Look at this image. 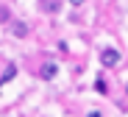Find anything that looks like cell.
Segmentation results:
<instances>
[{"instance_id": "obj_1", "label": "cell", "mask_w": 128, "mask_h": 117, "mask_svg": "<svg viewBox=\"0 0 128 117\" xmlns=\"http://www.w3.org/2000/svg\"><path fill=\"white\" fill-rule=\"evenodd\" d=\"M100 61H103V67H117L120 64V50L117 48H106L100 53Z\"/></svg>"}, {"instance_id": "obj_2", "label": "cell", "mask_w": 128, "mask_h": 117, "mask_svg": "<svg viewBox=\"0 0 128 117\" xmlns=\"http://www.w3.org/2000/svg\"><path fill=\"white\" fill-rule=\"evenodd\" d=\"M42 78H56V64L53 61H48V64H42Z\"/></svg>"}, {"instance_id": "obj_3", "label": "cell", "mask_w": 128, "mask_h": 117, "mask_svg": "<svg viewBox=\"0 0 128 117\" xmlns=\"http://www.w3.org/2000/svg\"><path fill=\"white\" fill-rule=\"evenodd\" d=\"M11 34L14 36H25L28 34V25H25V22H11Z\"/></svg>"}, {"instance_id": "obj_4", "label": "cell", "mask_w": 128, "mask_h": 117, "mask_svg": "<svg viewBox=\"0 0 128 117\" xmlns=\"http://www.w3.org/2000/svg\"><path fill=\"white\" fill-rule=\"evenodd\" d=\"M14 75H17V67H14V64H8V67H6V73L0 75V84H8Z\"/></svg>"}, {"instance_id": "obj_5", "label": "cell", "mask_w": 128, "mask_h": 117, "mask_svg": "<svg viewBox=\"0 0 128 117\" xmlns=\"http://www.w3.org/2000/svg\"><path fill=\"white\" fill-rule=\"evenodd\" d=\"M8 17H11L8 9H0V22H8Z\"/></svg>"}, {"instance_id": "obj_6", "label": "cell", "mask_w": 128, "mask_h": 117, "mask_svg": "<svg viewBox=\"0 0 128 117\" xmlns=\"http://www.w3.org/2000/svg\"><path fill=\"white\" fill-rule=\"evenodd\" d=\"M70 3H72V6H81V3H84V0H70Z\"/></svg>"}, {"instance_id": "obj_7", "label": "cell", "mask_w": 128, "mask_h": 117, "mask_svg": "<svg viewBox=\"0 0 128 117\" xmlns=\"http://www.w3.org/2000/svg\"><path fill=\"white\" fill-rule=\"evenodd\" d=\"M89 117H100V111H89Z\"/></svg>"}]
</instances>
